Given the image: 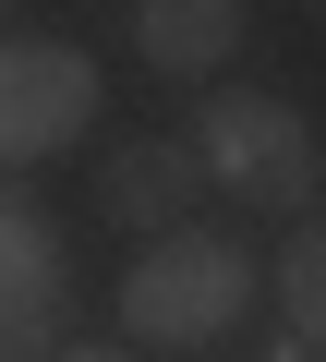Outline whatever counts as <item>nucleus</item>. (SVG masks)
<instances>
[{
  "instance_id": "1",
  "label": "nucleus",
  "mask_w": 326,
  "mask_h": 362,
  "mask_svg": "<svg viewBox=\"0 0 326 362\" xmlns=\"http://www.w3.org/2000/svg\"><path fill=\"white\" fill-rule=\"evenodd\" d=\"M242 302H254V266L218 230H157L133 254V278H121V326L157 338V350H194V338L242 326Z\"/></svg>"
},
{
  "instance_id": "2",
  "label": "nucleus",
  "mask_w": 326,
  "mask_h": 362,
  "mask_svg": "<svg viewBox=\"0 0 326 362\" xmlns=\"http://www.w3.org/2000/svg\"><path fill=\"white\" fill-rule=\"evenodd\" d=\"M194 157L218 194H254V206H314V181H326V145L302 133L290 97H206Z\"/></svg>"
},
{
  "instance_id": "3",
  "label": "nucleus",
  "mask_w": 326,
  "mask_h": 362,
  "mask_svg": "<svg viewBox=\"0 0 326 362\" xmlns=\"http://www.w3.org/2000/svg\"><path fill=\"white\" fill-rule=\"evenodd\" d=\"M97 121V61L61 37H0V169H25Z\"/></svg>"
},
{
  "instance_id": "4",
  "label": "nucleus",
  "mask_w": 326,
  "mask_h": 362,
  "mask_svg": "<svg viewBox=\"0 0 326 362\" xmlns=\"http://www.w3.org/2000/svg\"><path fill=\"white\" fill-rule=\"evenodd\" d=\"M61 314V230L37 206H0V362H37Z\"/></svg>"
},
{
  "instance_id": "5",
  "label": "nucleus",
  "mask_w": 326,
  "mask_h": 362,
  "mask_svg": "<svg viewBox=\"0 0 326 362\" xmlns=\"http://www.w3.org/2000/svg\"><path fill=\"white\" fill-rule=\"evenodd\" d=\"M194 169H206V157H194L182 133H133V145H109V169H97V206H109L121 230H145V242H157V230H182Z\"/></svg>"
},
{
  "instance_id": "6",
  "label": "nucleus",
  "mask_w": 326,
  "mask_h": 362,
  "mask_svg": "<svg viewBox=\"0 0 326 362\" xmlns=\"http://www.w3.org/2000/svg\"><path fill=\"white\" fill-rule=\"evenodd\" d=\"M133 49H145V73L206 85V73L242 49V0H145V13H133Z\"/></svg>"
},
{
  "instance_id": "7",
  "label": "nucleus",
  "mask_w": 326,
  "mask_h": 362,
  "mask_svg": "<svg viewBox=\"0 0 326 362\" xmlns=\"http://www.w3.org/2000/svg\"><path fill=\"white\" fill-rule=\"evenodd\" d=\"M278 302H290V338L326 350V218L290 230V254H278Z\"/></svg>"
},
{
  "instance_id": "8",
  "label": "nucleus",
  "mask_w": 326,
  "mask_h": 362,
  "mask_svg": "<svg viewBox=\"0 0 326 362\" xmlns=\"http://www.w3.org/2000/svg\"><path fill=\"white\" fill-rule=\"evenodd\" d=\"M278 362H314V338H278Z\"/></svg>"
},
{
  "instance_id": "9",
  "label": "nucleus",
  "mask_w": 326,
  "mask_h": 362,
  "mask_svg": "<svg viewBox=\"0 0 326 362\" xmlns=\"http://www.w3.org/2000/svg\"><path fill=\"white\" fill-rule=\"evenodd\" d=\"M61 362H133V350H61Z\"/></svg>"
}]
</instances>
